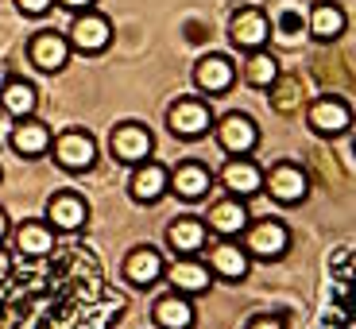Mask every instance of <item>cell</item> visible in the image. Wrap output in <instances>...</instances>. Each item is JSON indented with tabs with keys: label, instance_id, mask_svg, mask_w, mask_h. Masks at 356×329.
<instances>
[{
	"label": "cell",
	"instance_id": "obj_1",
	"mask_svg": "<svg viewBox=\"0 0 356 329\" xmlns=\"http://www.w3.org/2000/svg\"><path fill=\"white\" fill-rule=\"evenodd\" d=\"M54 163L63 170H74V175H81V170H93L97 167V140L86 132V128H66L63 136H54L51 140V152Z\"/></svg>",
	"mask_w": 356,
	"mask_h": 329
},
{
	"label": "cell",
	"instance_id": "obj_13",
	"mask_svg": "<svg viewBox=\"0 0 356 329\" xmlns=\"http://www.w3.org/2000/svg\"><path fill=\"white\" fill-rule=\"evenodd\" d=\"M194 86L202 89V93H209V97H225V93H232V86H236V66H232L229 54H202L194 66Z\"/></svg>",
	"mask_w": 356,
	"mask_h": 329
},
{
	"label": "cell",
	"instance_id": "obj_5",
	"mask_svg": "<svg viewBox=\"0 0 356 329\" xmlns=\"http://www.w3.org/2000/svg\"><path fill=\"white\" fill-rule=\"evenodd\" d=\"M229 43L236 51H264L271 43V19L264 8H236L229 16Z\"/></svg>",
	"mask_w": 356,
	"mask_h": 329
},
{
	"label": "cell",
	"instance_id": "obj_18",
	"mask_svg": "<svg viewBox=\"0 0 356 329\" xmlns=\"http://www.w3.org/2000/svg\"><path fill=\"white\" fill-rule=\"evenodd\" d=\"M51 140H54V132L43 125V120H39L35 113L19 116L16 128H12V136H8L12 152H16L19 159H43V155L51 152Z\"/></svg>",
	"mask_w": 356,
	"mask_h": 329
},
{
	"label": "cell",
	"instance_id": "obj_24",
	"mask_svg": "<svg viewBox=\"0 0 356 329\" xmlns=\"http://www.w3.org/2000/svg\"><path fill=\"white\" fill-rule=\"evenodd\" d=\"M16 241V252L27 259H43L54 252V229L47 221H19L16 232H8Z\"/></svg>",
	"mask_w": 356,
	"mask_h": 329
},
{
	"label": "cell",
	"instance_id": "obj_29",
	"mask_svg": "<svg viewBox=\"0 0 356 329\" xmlns=\"http://www.w3.org/2000/svg\"><path fill=\"white\" fill-rule=\"evenodd\" d=\"M8 275H12V256L4 252V244H0V283H8Z\"/></svg>",
	"mask_w": 356,
	"mask_h": 329
},
{
	"label": "cell",
	"instance_id": "obj_14",
	"mask_svg": "<svg viewBox=\"0 0 356 329\" xmlns=\"http://www.w3.org/2000/svg\"><path fill=\"white\" fill-rule=\"evenodd\" d=\"M221 186L232 198H256L264 194V167L252 155H229V163L221 167Z\"/></svg>",
	"mask_w": 356,
	"mask_h": 329
},
{
	"label": "cell",
	"instance_id": "obj_10",
	"mask_svg": "<svg viewBox=\"0 0 356 329\" xmlns=\"http://www.w3.org/2000/svg\"><path fill=\"white\" fill-rule=\"evenodd\" d=\"M27 63L39 74H63L70 63V43L63 31H35L27 43Z\"/></svg>",
	"mask_w": 356,
	"mask_h": 329
},
{
	"label": "cell",
	"instance_id": "obj_21",
	"mask_svg": "<svg viewBox=\"0 0 356 329\" xmlns=\"http://www.w3.org/2000/svg\"><path fill=\"white\" fill-rule=\"evenodd\" d=\"M163 267H167V256L159 248H152V244H140V248H132L124 256V279L132 287H140V291H147V287H155L163 279Z\"/></svg>",
	"mask_w": 356,
	"mask_h": 329
},
{
	"label": "cell",
	"instance_id": "obj_31",
	"mask_svg": "<svg viewBox=\"0 0 356 329\" xmlns=\"http://www.w3.org/2000/svg\"><path fill=\"white\" fill-rule=\"evenodd\" d=\"M8 232H12V217H8V209L0 205V244L8 241Z\"/></svg>",
	"mask_w": 356,
	"mask_h": 329
},
{
	"label": "cell",
	"instance_id": "obj_8",
	"mask_svg": "<svg viewBox=\"0 0 356 329\" xmlns=\"http://www.w3.org/2000/svg\"><path fill=\"white\" fill-rule=\"evenodd\" d=\"M213 170L205 167V163L197 159H182L178 167H170V186L167 194H175L178 202H202V198H209V190H213Z\"/></svg>",
	"mask_w": 356,
	"mask_h": 329
},
{
	"label": "cell",
	"instance_id": "obj_22",
	"mask_svg": "<svg viewBox=\"0 0 356 329\" xmlns=\"http://www.w3.org/2000/svg\"><path fill=\"white\" fill-rule=\"evenodd\" d=\"M345 27H348V16H345L341 4H333V0H318L310 8V16H306V31H310V39H318V43L341 39Z\"/></svg>",
	"mask_w": 356,
	"mask_h": 329
},
{
	"label": "cell",
	"instance_id": "obj_25",
	"mask_svg": "<svg viewBox=\"0 0 356 329\" xmlns=\"http://www.w3.org/2000/svg\"><path fill=\"white\" fill-rule=\"evenodd\" d=\"M0 105H4V113L8 116H31L35 113V105H39V89L31 86V81H24V78H12L8 86L0 89Z\"/></svg>",
	"mask_w": 356,
	"mask_h": 329
},
{
	"label": "cell",
	"instance_id": "obj_20",
	"mask_svg": "<svg viewBox=\"0 0 356 329\" xmlns=\"http://www.w3.org/2000/svg\"><path fill=\"white\" fill-rule=\"evenodd\" d=\"M205 221V229L209 232H217V236H241L244 229H248V221H252V214H248V205H244V198H221V202H213L209 205V214L202 217Z\"/></svg>",
	"mask_w": 356,
	"mask_h": 329
},
{
	"label": "cell",
	"instance_id": "obj_12",
	"mask_svg": "<svg viewBox=\"0 0 356 329\" xmlns=\"http://www.w3.org/2000/svg\"><path fill=\"white\" fill-rule=\"evenodd\" d=\"M47 225L54 232H81L89 225V202L78 190H58L47 202Z\"/></svg>",
	"mask_w": 356,
	"mask_h": 329
},
{
	"label": "cell",
	"instance_id": "obj_26",
	"mask_svg": "<svg viewBox=\"0 0 356 329\" xmlns=\"http://www.w3.org/2000/svg\"><path fill=\"white\" fill-rule=\"evenodd\" d=\"M244 78L252 89H271L279 81V58L264 51H248V63H244Z\"/></svg>",
	"mask_w": 356,
	"mask_h": 329
},
{
	"label": "cell",
	"instance_id": "obj_19",
	"mask_svg": "<svg viewBox=\"0 0 356 329\" xmlns=\"http://www.w3.org/2000/svg\"><path fill=\"white\" fill-rule=\"evenodd\" d=\"M167 248L175 252V256H202L205 248H209V229H205L202 217H175V221L167 225Z\"/></svg>",
	"mask_w": 356,
	"mask_h": 329
},
{
	"label": "cell",
	"instance_id": "obj_7",
	"mask_svg": "<svg viewBox=\"0 0 356 329\" xmlns=\"http://www.w3.org/2000/svg\"><path fill=\"white\" fill-rule=\"evenodd\" d=\"M108 147H113L116 163L136 167V163L152 159L155 136H152V128L140 125V120H124V125H116V128H113V136H108Z\"/></svg>",
	"mask_w": 356,
	"mask_h": 329
},
{
	"label": "cell",
	"instance_id": "obj_17",
	"mask_svg": "<svg viewBox=\"0 0 356 329\" xmlns=\"http://www.w3.org/2000/svg\"><path fill=\"white\" fill-rule=\"evenodd\" d=\"M306 125L318 136H341L353 128V105L341 97H318L306 109Z\"/></svg>",
	"mask_w": 356,
	"mask_h": 329
},
{
	"label": "cell",
	"instance_id": "obj_28",
	"mask_svg": "<svg viewBox=\"0 0 356 329\" xmlns=\"http://www.w3.org/2000/svg\"><path fill=\"white\" fill-rule=\"evenodd\" d=\"M244 329H286V321L279 318V314H259V318H252Z\"/></svg>",
	"mask_w": 356,
	"mask_h": 329
},
{
	"label": "cell",
	"instance_id": "obj_3",
	"mask_svg": "<svg viewBox=\"0 0 356 329\" xmlns=\"http://www.w3.org/2000/svg\"><path fill=\"white\" fill-rule=\"evenodd\" d=\"M66 43H70V51H81V54H101L108 51V43H113V19L101 16V12L86 8L74 16L70 31H66Z\"/></svg>",
	"mask_w": 356,
	"mask_h": 329
},
{
	"label": "cell",
	"instance_id": "obj_16",
	"mask_svg": "<svg viewBox=\"0 0 356 329\" xmlns=\"http://www.w3.org/2000/svg\"><path fill=\"white\" fill-rule=\"evenodd\" d=\"M205 267L213 271V279L241 283V279H248V271H252V256H248V248H244V244H236L229 236V241H221V244H213V248H209Z\"/></svg>",
	"mask_w": 356,
	"mask_h": 329
},
{
	"label": "cell",
	"instance_id": "obj_9",
	"mask_svg": "<svg viewBox=\"0 0 356 329\" xmlns=\"http://www.w3.org/2000/svg\"><path fill=\"white\" fill-rule=\"evenodd\" d=\"M163 279L170 283L175 294H186V298H197V294H205L213 287V271H209L197 256H178L175 264L163 267Z\"/></svg>",
	"mask_w": 356,
	"mask_h": 329
},
{
	"label": "cell",
	"instance_id": "obj_27",
	"mask_svg": "<svg viewBox=\"0 0 356 329\" xmlns=\"http://www.w3.org/2000/svg\"><path fill=\"white\" fill-rule=\"evenodd\" d=\"M51 8H54V0H16V12L27 19H43Z\"/></svg>",
	"mask_w": 356,
	"mask_h": 329
},
{
	"label": "cell",
	"instance_id": "obj_2",
	"mask_svg": "<svg viewBox=\"0 0 356 329\" xmlns=\"http://www.w3.org/2000/svg\"><path fill=\"white\" fill-rule=\"evenodd\" d=\"M264 194L275 205H302L310 198V175L298 163H275L264 170Z\"/></svg>",
	"mask_w": 356,
	"mask_h": 329
},
{
	"label": "cell",
	"instance_id": "obj_4",
	"mask_svg": "<svg viewBox=\"0 0 356 329\" xmlns=\"http://www.w3.org/2000/svg\"><path fill=\"white\" fill-rule=\"evenodd\" d=\"M213 113H209V105H205L202 97H178L175 105L167 109V128L170 136H178V140H197V136L213 132Z\"/></svg>",
	"mask_w": 356,
	"mask_h": 329
},
{
	"label": "cell",
	"instance_id": "obj_11",
	"mask_svg": "<svg viewBox=\"0 0 356 329\" xmlns=\"http://www.w3.org/2000/svg\"><path fill=\"white\" fill-rule=\"evenodd\" d=\"M213 132H217V143L229 155H256V147H259V125L248 113L221 116V125H213Z\"/></svg>",
	"mask_w": 356,
	"mask_h": 329
},
{
	"label": "cell",
	"instance_id": "obj_30",
	"mask_svg": "<svg viewBox=\"0 0 356 329\" xmlns=\"http://www.w3.org/2000/svg\"><path fill=\"white\" fill-rule=\"evenodd\" d=\"M54 4H63V8H70V12H86V8H93L97 0H54Z\"/></svg>",
	"mask_w": 356,
	"mask_h": 329
},
{
	"label": "cell",
	"instance_id": "obj_6",
	"mask_svg": "<svg viewBox=\"0 0 356 329\" xmlns=\"http://www.w3.org/2000/svg\"><path fill=\"white\" fill-rule=\"evenodd\" d=\"M241 236H244L248 256H256V259H279V256H286V248H291V229H286L283 221H275V217L248 221V229H244Z\"/></svg>",
	"mask_w": 356,
	"mask_h": 329
},
{
	"label": "cell",
	"instance_id": "obj_23",
	"mask_svg": "<svg viewBox=\"0 0 356 329\" xmlns=\"http://www.w3.org/2000/svg\"><path fill=\"white\" fill-rule=\"evenodd\" d=\"M152 318L159 329H194L197 321V310H194V298H186V294H159L152 306Z\"/></svg>",
	"mask_w": 356,
	"mask_h": 329
},
{
	"label": "cell",
	"instance_id": "obj_15",
	"mask_svg": "<svg viewBox=\"0 0 356 329\" xmlns=\"http://www.w3.org/2000/svg\"><path fill=\"white\" fill-rule=\"evenodd\" d=\"M167 186H170V167H163L159 159H143L132 167L128 194L140 205H152V202H159V198H167Z\"/></svg>",
	"mask_w": 356,
	"mask_h": 329
}]
</instances>
